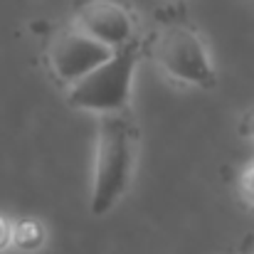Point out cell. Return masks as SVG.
<instances>
[{"label":"cell","instance_id":"obj_10","mask_svg":"<svg viewBox=\"0 0 254 254\" xmlns=\"http://www.w3.org/2000/svg\"><path fill=\"white\" fill-rule=\"evenodd\" d=\"M242 254H254V240H247V245L242 247Z\"/></svg>","mask_w":254,"mask_h":254},{"label":"cell","instance_id":"obj_8","mask_svg":"<svg viewBox=\"0 0 254 254\" xmlns=\"http://www.w3.org/2000/svg\"><path fill=\"white\" fill-rule=\"evenodd\" d=\"M10 235H12V222L0 212V252H5L10 247Z\"/></svg>","mask_w":254,"mask_h":254},{"label":"cell","instance_id":"obj_6","mask_svg":"<svg viewBox=\"0 0 254 254\" xmlns=\"http://www.w3.org/2000/svg\"><path fill=\"white\" fill-rule=\"evenodd\" d=\"M47 240V230L37 217H20L12 222L10 245L20 252H37Z\"/></svg>","mask_w":254,"mask_h":254},{"label":"cell","instance_id":"obj_4","mask_svg":"<svg viewBox=\"0 0 254 254\" xmlns=\"http://www.w3.org/2000/svg\"><path fill=\"white\" fill-rule=\"evenodd\" d=\"M114 50L96 42L72 22L60 27L47 42V67L62 86L79 82L94 67L111 57Z\"/></svg>","mask_w":254,"mask_h":254},{"label":"cell","instance_id":"obj_9","mask_svg":"<svg viewBox=\"0 0 254 254\" xmlns=\"http://www.w3.org/2000/svg\"><path fill=\"white\" fill-rule=\"evenodd\" d=\"M240 136L254 141V109H250V111L242 116V121H240Z\"/></svg>","mask_w":254,"mask_h":254},{"label":"cell","instance_id":"obj_2","mask_svg":"<svg viewBox=\"0 0 254 254\" xmlns=\"http://www.w3.org/2000/svg\"><path fill=\"white\" fill-rule=\"evenodd\" d=\"M143 52L151 55L156 67L178 84L197 89H215L217 84V72L210 52L197 27L190 25L185 17H161L151 40L143 45Z\"/></svg>","mask_w":254,"mask_h":254},{"label":"cell","instance_id":"obj_7","mask_svg":"<svg viewBox=\"0 0 254 254\" xmlns=\"http://www.w3.org/2000/svg\"><path fill=\"white\" fill-rule=\"evenodd\" d=\"M237 190H240V197H242V200L254 210V161H250L245 168L240 170Z\"/></svg>","mask_w":254,"mask_h":254},{"label":"cell","instance_id":"obj_5","mask_svg":"<svg viewBox=\"0 0 254 254\" xmlns=\"http://www.w3.org/2000/svg\"><path fill=\"white\" fill-rule=\"evenodd\" d=\"M72 25L109 50H119L136 40V20L121 0H79Z\"/></svg>","mask_w":254,"mask_h":254},{"label":"cell","instance_id":"obj_1","mask_svg":"<svg viewBox=\"0 0 254 254\" xmlns=\"http://www.w3.org/2000/svg\"><path fill=\"white\" fill-rule=\"evenodd\" d=\"M138 156V126L131 111L101 114L96 126V151L89 192V212L104 217L131 185Z\"/></svg>","mask_w":254,"mask_h":254},{"label":"cell","instance_id":"obj_3","mask_svg":"<svg viewBox=\"0 0 254 254\" xmlns=\"http://www.w3.org/2000/svg\"><path fill=\"white\" fill-rule=\"evenodd\" d=\"M141 55H143V45L138 40L114 50L109 60L94 67L79 82L67 86V104L96 116L128 111L133 74Z\"/></svg>","mask_w":254,"mask_h":254}]
</instances>
